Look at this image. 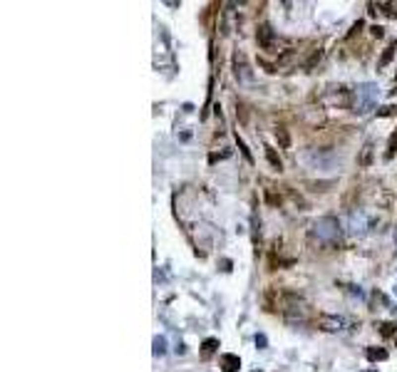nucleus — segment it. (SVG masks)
Instances as JSON below:
<instances>
[{
  "label": "nucleus",
  "instance_id": "obj_1",
  "mask_svg": "<svg viewBox=\"0 0 397 372\" xmlns=\"http://www.w3.org/2000/svg\"><path fill=\"white\" fill-rule=\"evenodd\" d=\"M281 310L283 315L291 320V323H303L305 315H308V305L303 298H298L296 293H286L283 300H281Z\"/></svg>",
  "mask_w": 397,
  "mask_h": 372
},
{
  "label": "nucleus",
  "instance_id": "obj_2",
  "mask_svg": "<svg viewBox=\"0 0 397 372\" xmlns=\"http://www.w3.org/2000/svg\"><path fill=\"white\" fill-rule=\"evenodd\" d=\"M375 94H377L375 85H362V87H357V92H355V112H360V114L370 112V109L375 107Z\"/></svg>",
  "mask_w": 397,
  "mask_h": 372
},
{
  "label": "nucleus",
  "instance_id": "obj_3",
  "mask_svg": "<svg viewBox=\"0 0 397 372\" xmlns=\"http://www.w3.org/2000/svg\"><path fill=\"white\" fill-rule=\"evenodd\" d=\"M313 233L320 238V241H335L338 238V221L335 219H320L313 224Z\"/></svg>",
  "mask_w": 397,
  "mask_h": 372
},
{
  "label": "nucleus",
  "instance_id": "obj_4",
  "mask_svg": "<svg viewBox=\"0 0 397 372\" xmlns=\"http://www.w3.org/2000/svg\"><path fill=\"white\" fill-rule=\"evenodd\" d=\"M256 40H258V45H261V50H273V45H276V33H273V28L271 25H258V30H256Z\"/></svg>",
  "mask_w": 397,
  "mask_h": 372
},
{
  "label": "nucleus",
  "instance_id": "obj_5",
  "mask_svg": "<svg viewBox=\"0 0 397 372\" xmlns=\"http://www.w3.org/2000/svg\"><path fill=\"white\" fill-rule=\"evenodd\" d=\"M318 325L328 332H340L345 327V318H338V315H318Z\"/></svg>",
  "mask_w": 397,
  "mask_h": 372
},
{
  "label": "nucleus",
  "instance_id": "obj_6",
  "mask_svg": "<svg viewBox=\"0 0 397 372\" xmlns=\"http://www.w3.org/2000/svg\"><path fill=\"white\" fill-rule=\"evenodd\" d=\"M234 75H236V80H241V82H248V80L253 77L251 70H248V65H246V57H244L241 52L234 55Z\"/></svg>",
  "mask_w": 397,
  "mask_h": 372
},
{
  "label": "nucleus",
  "instance_id": "obj_7",
  "mask_svg": "<svg viewBox=\"0 0 397 372\" xmlns=\"http://www.w3.org/2000/svg\"><path fill=\"white\" fill-rule=\"evenodd\" d=\"M239 367H241V360L236 355H231V352L221 355V370L224 372H239Z\"/></svg>",
  "mask_w": 397,
  "mask_h": 372
},
{
  "label": "nucleus",
  "instance_id": "obj_8",
  "mask_svg": "<svg viewBox=\"0 0 397 372\" xmlns=\"http://www.w3.org/2000/svg\"><path fill=\"white\" fill-rule=\"evenodd\" d=\"M372 164V141H365V146L360 149V156H357V166L367 169Z\"/></svg>",
  "mask_w": 397,
  "mask_h": 372
},
{
  "label": "nucleus",
  "instance_id": "obj_9",
  "mask_svg": "<svg viewBox=\"0 0 397 372\" xmlns=\"http://www.w3.org/2000/svg\"><path fill=\"white\" fill-rule=\"evenodd\" d=\"M266 149V159H268V164L276 169V171H283V161H281V156L276 154V149L273 146H263Z\"/></svg>",
  "mask_w": 397,
  "mask_h": 372
},
{
  "label": "nucleus",
  "instance_id": "obj_10",
  "mask_svg": "<svg viewBox=\"0 0 397 372\" xmlns=\"http://www.w3.org/2000/svg\"><path fill=\"white\" fill-rule=\"evenodd\" d=\"M395 50H397V43H392L390 47H385V52H382V57L377 60V70H382V67H387V65H390V60L395 57Z\"/></svg>",
  "mask_w": 397,
  "mask_h": 372
},
{
  "label": "nucleus",
  "instance_id": "obj_11",
  "mask_svg": "<svg viewBox=\"0 0 397 372\" xmlns=\"http://www.w3.org/2000/svg\"><path fill=\"white\" fill-rule=\"evenodd\" d=\"M276 139H278L281 149H291V134H288L286 127H278V129H276Z\"/></svg>",
  "mask_w": 397,
  "mask_h": 372
},
{
  "label": "nucleus",
  "instance_id": "obj_12",
  "mask_svg": "<svg viewBox=\"0 0 397 372\" xmlns=\"http://www.w3.org/2000/svg\"><path fill=\"white\" fill-rule=\"evenodd\" d=\"M395 151H397V129L392 132V137H390V141H387V151H385V159H392V156H395Z\"/></svg>",
  "mask_w": 397,
  "mask_h": 372
},
{
  "label": "nucleus",
  "instance_id": "obj_13",
  "mask_svg": "<svg viewBox=\"0 0 397 372\" xmlns=\"http://www.w3.org/2000/svg\"><path fill=\"white\" fill-rule=\"evenodd\" d=\"M367 357H370V360H387V350H382V347H377V350L370 347V350H367Z\"/></svg>",
  "mask_w": 397,
  "mask_h": 372
},
{
  "label": "nucleus",
  "instance_id": "obj_14",
  "mask_svg": "<svg viewBox=\"0 0 397 372\" xmlns=\"http://www.w3.org/2000/svg\"><path fill=\"white\" fill-rule=\"evenodd\" d=\"M216 347H219V340H216V337H209V340H204V347H201V350H204V355H211Z\"/></svg>",
  "mask_w": 397,
  "mask_h": 372
},
{
  "label": "nucleus",
  "instance_id": "obj_15",
  "mask_svg": "<svg viewBox=\"0 0 397 372\" xmlns=\"http://www.w3.org/2000/svg\"><path fill=\"white\" fill-rule=\"evenodd\" d=\"M266 201H268L271 206H281V201H283V199H281V196H276V194H273V189H266Z\"/></svg>",
  "mask_w": 397,
  "mask_h": 372
},
{
  "label": "nucleus",
  "instance_id": "obj_16",
  "mask_svg": "<svg viewBox=\"0 0 397 372\" xmlns=\"http://www.w3.org/2000/svg\"><path fill=\"white\" fill-rule=\"evenodd\" d=\"M395 327H397L395 323H382V325H380V332H382L385 337H390V335H395Z\"/></svg>",
  "mask_w": 397,
  "mask_h": 372
},
{
  "label": "nucleus",
  "instance_id": "obj_17",
  "mask_svg": "<svg viewBox=\"0 0 397 372\" xmlns=\"http://www.w3.org/2000/svg\"><path fill=\"white\" fill-rule=\"evenodd\" d=\"M236 144H239V149H241V151H244V156H246V159H248V161H253V156H251V151H248V149H246V144H244V139H241V137H239V134H236Z\"/></svg>",
  "mask_w": 397,
  "mask_h": 372
},
{
  "label": "nucleus",
  "instance_id": "obj_18",
  "mask_svg": "<svg viewBox=\"0 0 397 372\" xmlns=\"http://www.w3.org/2000/svg\"><path fill=\"white\" fill-rule=\"evenodd\" d=\"M164 347H166V340H164V337H156V340H154V352H156V355H161V352H164Z\"/></svg>",
  "mask_w": 397,
  "mask_h": 372
},
{
  "label": "nucleus",
  "instance_id": "obj_19",
  "mask_svg": "<svg viewBox=\"0 0 397 372\" xmlns=\"http://www.w3.org/2000/svg\"><path fill=\"white\" fill-rule=\"evenodd\" d=\"M372 35H375V38H382L385 33H382V28H380V25H375V28H372Z\"/></svg>",
  "mask_w": 397,
  "mask_h": 372
}]
</instances>
